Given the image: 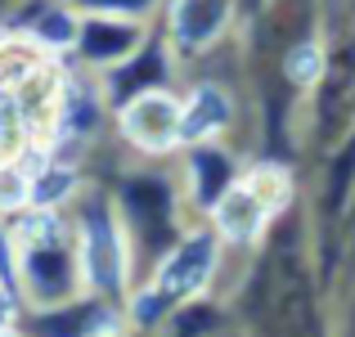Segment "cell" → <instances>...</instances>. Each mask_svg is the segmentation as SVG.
<instances>
[{
	"instance_id": "cell-1",
	"label": "cell",
	"mask_w": 355,
	"mask_h": 337,
	"mask_svg": "<svg viewBox=\"0 0 355 337\" xmlns=\"http://www.w3.org/2000/svg\"><path fill=\"white\" fill-rule=\"evenodd\" d=\"M211 266H216V239H211V234H193V239H184L180 248L171 252V261L162 266L157 284L148 288L144 297H139V306H135L139 324L157 320L166 306H175V302H184V297H193L202 284H207Z\"/></svg>"
},
{
	"instance_id": "cell-2",
	"label": "cell",
	"mask_w": 355,
	"mask_h": 337,
	"mask_svg": "<svg viewBox=\"0 0 355 337\" xmlns=\"http://www.w3.org/2000/svg\"><path fill=\"white\" fill-rule=\"evenodd\" d=\"M180 117H184V104H175L171 95H162V90H148V95H139L135 104H126L121 112V130H126L135 144L144 148H171L175 139H180Z\"/></svg>"
},
{
	"instance_id": "cell-3",
	"label": "cell",
	"mask_w": 355,
	"mask_h": 337,
	"mask_svg": "<svg viewBox=\"0 0 355 337\" xmlns=\"http://www.w3.org/2000/svg\"><path fill=\"white\" fill-rule=\"evenodd\" d=\"M266 221H270V207H266V202H261L243 180L230 184V189L220 193V202H216V230L225 234V239L252 243L261 230H266Z\"/></svg>"
},
{
	"instance_id": "cell-4",
	"label": "cell",
	"mask_w": 355,
	"mask_h": 337,
	"mask_svg": "<svg viewBox=\"0 0 355 337\" xmlns=\"http://www.w3.org/2000/svg\"><path fill=\"white\" fill-rule=\"evenodd\" d=\"M230 18V0H175V36L189 50H202L220 36Z\"/></svg>"
},
{
	"instance_id": "cell-5",
	"label": "cell",
	"mask_w": 355,
	"mask_h": 337,
	"mask_svg": "<svg viewBox=\"0 0 355 337\" xmlns=\"http://www.w3.org/2000/svg\"><path fill=\"white\" fill-rule=\"evenodd\" d=\"M230 117H234V104H230V95L220 86H202L198 95L184 104V117H180V139H189V144H198V139L216 135V130L230 126Z\"/></svg>"
},
{
	"instance_id": "cell-6",
	"label": "cell",
	"mask_w": 355,
	"mask_h": 337,
	"mask_svg": "<svg viewBox=\"0 0 355 337\" xmlns=\"http://www.w3.org/2000/svg\"><path fill=\"white\" fill-rule=\"evenodd\" d=\"M243 184H248V189H252V193H257V198L270 207V216H275V211L284 207L288 198H293V180H288V171H284V166H275V162L257 166V171H252Z\"/></svg>"
},
{
	"instance_id": "cell-7",
	"label": "cell",
	"mask_w": 355,
	"mask_h": 337,
	"mask_svg": "<svg viewBox=\"0 0 355 337\" xmlns=\"http://www.w3.org/2000/svg\"><path fill=\"white\" fill-rule=\"evenodd\" d=\"M284 72H288V81H297V86H315V81L324 77V50L315 41L293 45L288 59H284Z\"/></svg>"
},
{
	"instance_id": "cell-8",
	"label": "cell",
	"mask_w": 355,
	"mask_h": 337,
	"mask_svg": "<svg viewBox=\"0 0 355 337\" xmlns=\"http://www.w3.org/2000/svg\"><path fill=\"white\" fill-rule=\"evenodd\" d=\"M23 198V180L18 175H0V207H14Z\"/></svg>"
},
{
	"instance_id": "cell-9",
	"label": "cell",
	"mask_w": 355,
	"mask_h": 337,
	"mask_svg": "<svg viewBox=\"0 0 355 337\" xmlns=\"http://www.w3.org/2000/svg\"><path fill=\"white\" fill-rule=\"evenodd\" d=\"M68 175H54V180H41V189H36V198H41V202H50V198H59V193L63 189H68Z\"/></svg>"
},
{
	"instance_id": "cell-10",
	"label": "cell",
	"mask_w": 355,
	"mask_h": 337,
	"mask_svg": "<svg viewBox=\"0 0 355 337\" xmlns=\"http://www.w3.org/2000/svg\"><path fill=\"white\" fill-rule=\"evenodd\" d=\"M5 311H9V302H5V297H0V320H5Z\"/></svg>"
}]
</instances>
